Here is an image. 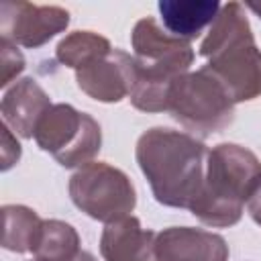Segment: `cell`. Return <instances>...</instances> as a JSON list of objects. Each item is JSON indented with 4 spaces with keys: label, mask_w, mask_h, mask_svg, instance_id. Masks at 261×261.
Wrapping results in <instances>:
<instances>
[{
    "label": "cell",
    "mask_w": 261,
    "mask_h": 261,
    "mask_svg": "<svg viewBox=\"0 0 261 261\" xmlns=\"http://www.w3.org/2000/svg\"><path fill=\"white\" fill-rule=\"evenodd\" d=\"M135 157L159 204L188 210L194 206L208 161L202 141L181 130L153 126L139 137Z\"/></svg>",
    "instance_id": "6da1fadb"
},
{
    "label": "cell",
    "mask_w": 261,
    "mask_h": 261,
    "mask_svg": "<svg viewBox=\"0 0 261 261\" xmlns=\"http://www.w3.org/2000/svg\"><path fill=\"white\" fill-rule=\"evenodd\" d=\"M200 55L208 59L204 69L224 88L232 104L261 96V49L243 4L226 2L200 43Z\"/></svg>",
    "instance_id": "7a4b0ae2"
},
{
    "label": "cell",
    "mask_w": 261,
    "mask_h": 261,
    "mask_svg": "<svg viewBox=\"0 0 261 261\" xmlns=\"http://www.w3.org/2000/svg\"><path fill=\"white\" fill-rule=\"evenodd\" d=\"M130 43L135 51L137 75L130 90V104L143 112H163L169 108L173 84L190 71L194 49L188 41L165 33L155 18H141Z\"/></svg>",
    "instance_id": "3957f363"
},
{
    "label": "cell",
    "mask_w": 261,
    "mask_h": 261,
    "mask_svg": "<svg viewBox=\"0 0 261 261\" xmlns=\"http://www.w3.org/2000/svg\"><path fill=\"white\" fill-rule=\"evenodd\" d=\"M259 184L257 155L241 145L220 143L208 151L204 184L190 212L208 226H232L241 220L243 208Z\"/></svg>",
    "instance_id": "277c9868"
},
{
    "label": "cell",
    "mask_w": 261,
    "mask_h": 261,
    "mask_svg": "<svg viewBox=\"0 0 261 261\" xmlns=\"http://www.w3.org/2000/svg\"><path fill=\"white\" fill-rule=\"evenodd\" d=\"M167 110L173 120L196 137L220 133L234 120V104L204 67L188 71L173 84Z\"/></svg>",
    "instance_id": "5b68a950"
},
{
    "label": "cell",
    "mask_w": 261,
    "mask_h": 261,
    "mask_svg": "<svg viewBox=\"0 0 261 261\" xmlns=\"http://www.w3.org/2000/svg\"><path fill=\"white\" fill-rule=\"evenodd\" d=\"M37 145L51 153L63 167L92 163L102 145L100 124L71 104H53L35 128Z\"/></svg>",
    "instance_id": "8992f818"
},
{
    "label": "cell",
    "mask_w": 261,
    "mask_h": 261,
    "mask_svg": "<svg viewBox=\"0 0 261 261\" xmlns=\"http://www.w3.org/2000/svg\"><path fill=\"white\" fill-rule=\"evenodd\" d=\"M69 198L84 214L106 224L130 216L137 204L128 175L104 161H92L71 175Z\"/></svg>",
    "instance_id": "52a82bcc"
},
{
    "label": "cell",
    "mask_w": 261,
    "mask_h": 261,
    "mask_svg": "<svg viewBox=\"0 0 261 261\" xmlns=\"http://www.w3.org/2000/svg\"><path fill=\"white\" fill-rule=\"evenodd\" d=\"M69 12L61 6H37L31 2H2L0 6V33L2 39L37 49L65 31Z\"/></svg>",
    "instance_id": "ba28073f"
},
{
    "label": "cell",
    "mask_w": 261,
    "mask_h": 261,
    "mask_svg": "<svg viewBox=\"0 0 261 261\" xmlns=\"http://www.w3.org/2000/svg\"><path fill=\"white\" fill-rule=\"evenodd\" d=\"M137 75L135 57L120 49H112L108 55L92 61L75 71V82L82 92L98 102H120L130 96Z\"/></svg>",
    "instance_id": "9c48e42d"
},
{
    "label": "cell",
    "mask_w": 261,
    "mask_h": 261,
    "mask_svg": "<svg viewBox=\"0 0 261 261\" xmlns=\"http://www.w3.org/2000/svg\"><path fill=\"white\" fill-rule=\"evenodd\" d=\"M157 261H228L226 241L210 230L192 226L163 228L155 239Z\"/></svg>",
    "instance_id": "30bf717a"
},
{
    "label": "cell",
    "mask_w": 261,
    "mask_h": 261,
    "mask_svg": "<svg viewBox=\"0 0 261 261\" xmlns=\"http://www.w3.org/2000/svg\"><path fill=\"white\" fill-rule=\"evenodd\" d=\"M51 106L47 92L33 77H22L4 92L0 112L10 130L22 139H33L39 120Z\"/></svg>",
    "instance_id": "8fae6325"
},
{
    "label": "cell",
    "mask_w": 261,
    "mask_h": 261,
    "mask_svg": "<svg viewBox=\"0 0 261 261\" xmlns=\"http://www.w3.org/2000/svg\"><path fill=\"white\" fill-rule=\"evenodd\" d=\"M153 230H145L135 216L106 224L100 237L104 261H157Z\"/></svg>",
    "instance_id": "7c38bea8"
},
{
    "label": "cell",
    "mask_w": 261,
    "mask_h": 261,
    "mask_svg": "<svg viewBox=\"0 0 261 261\" xmlns=\"http://www.w3.org/2000/svg\"><path fill=\"white\" fill-rule=\"evenodd\" d=\"M220 6L222 4L216 0H161L157 4L163 27L169 35L188 43L214 22Z\"/></svg>",
    "instance_id": "4fadbf2b"
},
{
    "label": "cell",
    "mask_w": 261,
    "mask_h": 261,
    "mask_svg": "<svg viewBox=\"0 0 261 261\" xmlns=\"http://www.w3.org/2000/svg\"><path fill=\"white\" fill-rule=\"evenodd\" d=\"M4 216V234H2V247L14 253H33V249L39 243L43 222L39 214L27 206L6 204L2 206Z\"/></svg>",
    "instance_id": "5bb4252c"
},
{
    "label": "cell",
    "mask_w": 261,
    "mask_h": 261,
    "mask_svg": "<svg viewBox=\"0 0 261 261\" xmlns=\"http://www.w3.org/2000/svg\"><path fill=\"white\" fill-rule=\"evenodd\" d=\"M110 51H112V47L106 37L92 33V31H75L57 43L55 57L59 63L77 71V69L90 65L92 61L108 55Z\"/></svg>",
    "instance_id": "9a60e30c"
},
{
    "label": "cell",
    "mask_w": 261,
    "mask_h": 261,
    "mask_svg": "<svg viewBox=\"0 0 261 261\" xmlns=\"http://www.w3.org/2000/svg\"><path fill=\"white\" fill-rule=\"evenodd\" d=\"M80 251V234L71 224L63 220H45L33 255L39 261H71Z\"/></svg>",
    "instance_id": "2e32d148"
},
{
    "label": "cell",
    "mask_w": 261,
    "mask_h": 261,
    "mask_svg": "<svg viewBox=\"0 0 261 261\" xmlns=\"http://www.w3.org/2000/svg\"><path fill=\"white\" fill-rule=\"evenodd\" d=\"M0 69H2V77H0L2 88H6L12 82V77H16L24 69L22 53L16 49L14 43H10L6 39L0 41Z\"/></svg>",
    "instance_id": "e0dca14e"
},
{
    "label": "cell",
    "mask_w": 261,
    "mask_h": 261,
    "mask_svg": "<svg viewBox=\"0 0 261 261\" xmlns=\"http://www.w3.org/2000/svg\"><path fill=\"white\" fill-rule=\"evenodd\" d=\"M18 159H20V145L12 137L10 128L2 124V171L10 169Z\"/></svg>",
    "instance_id": "ac0fdd59"
},
{
    "label": "cell",
    "mask_w": 261,
    "mask_h": 261,
    "mask_svg": "<svg viewBox=\"0 0 261 261\" xmlns=\"http://www.w3.org/2000/svg\"><path fill=\"white\" fill-rule=\"evenodd\" d=\"M247 210H249V216L253 218V222H257V224L261 226V184L257 186V190H255L253 196L249 198Z\"/></svg>",
    "instance_id": "d6986e66"
},
{
    "label": "cell",
    "mask_w": 261,
    "mask_h": 261,
    "mask_svg": "<svg viewBox=\"0 0 261 261\" xmlns=\"http://www.w3.org/2000/svg\"><path fill=\"white\" fill-rule=\"evenodd\" d=\"M71 261H96V257L92 253H88V251H80Z\"/></svg>",
    "instance_id": "ffe728a7"
},
{
    "label": "cell",
    "mask_w": 261,
    "mask_h": 261,
    "mask_svg": "<svg viewBox=\"0 0 261 261\" xmlns=\"http://www.w3.org/2000/svg\"><path fill=\"white\" fill-rule=\"evenodd\" d=\"M255 14H259V18H261V4H255V2H251V4H247Z\"/></svg>",
    "instance_id": "44dd1931"
},
{
    "label": "cell",
    "mask_w": 261,
    "mask_h": 261,
    "mask_svg": "<svg viewBox=\"0 0 261 261\" xmlns=\"http://www.w3.org/2000/svg\"><path fill=\"white\" fill-rule=\"evenodd\" d=\"M35 261H39V259H35Z\"/></svg>",
    "instance_id": "7402d4cb"
}]
</instances>
